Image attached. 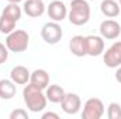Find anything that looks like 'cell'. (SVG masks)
I'll return each mask as SVG.
<instances>
[{
    "mask_svg": "<svg viewBox=\"0 0 121 119\" xmlns=\"http://www.w3.org/2000/svg\"><path fill=\"white\" fill-rule=\"evenodd\" d=\"M106 112L104 104L99 98H90L85 102L83 111H82V118L83 119H100Z\"/></svg>",
    "mask_w": 121,
    "mask_h": 119,
    "instance_id": "4",
    "label": "cell"
},
{
    "mask_svg": "<svg viewBox=\"0 0 121 119\" xmlns=\"http://www.w3.org/2000/svg\"><path fill=\"white\" fill-rule=\"evenodd\" d=\"M28 44H30V35L24 30H14L6 38L7 49L14 53H21V52L27 51Z\"/></svg>",
    "mask_w": 121,
    "mask_h": 119,
    "instance_id": "3",
    "label": "cell"
},
{
    "mask_svg": "<svg viewBox=\"0 0 121 119\" xmlns=\"http://www.w3.org/2000/svg\"><path fill=\"white\" fill-rule=\"evenodd\" d=\"M91 1H97V0H91Z\"/></svg>",
    "mask_w": 121,
    "mask_h": 119,
    "instance_id": "27",
    "label": "cell"
},
{
    "mask_svg": "<svg viewBox=\"0 0 121 119\" xmlns=\"http://www.w3.org/2000/svg\"><path fill=\"white\" fill-rule=\"evenodd\" d=\"M10 119H28V112L26 109H23V108L14 109L10 114Z\"/></svg>",
    "mask_w": 121,
    "mask_h": 119,
    "instance_id": "21",
    "label": "cell"
},
{
    "mask_svg": "<svg viewBox=\"0 0 121 119\" xmlns=\"http://www.w3.org/2000/svg\"><path fill=\"white\" fill-rule=\"evenodd\" d=\"M23 10L28 17L37 18V17H41L47 11V7L44 4V0H27L24 1Z\"/></svg>",
    "mask_w": 121,
    "mask_h": 119,
    "instance_id": "11",
    "label": "cell"
},
{
    "mask_svg": "<svg viewBox=\"0 0 121 119\" xmlns=\"http://www.w3.org/2000/svg\"><path fill=\"white\" fill-rule=\"evenodd\" d=\"M69 49L72 55L78 58H83L87 55V48H86V36L82 35H75L69 41Z\"/></svg>",
    "mask_w": 121,
    "mask_h": 119,
    "instance_id": "12",
    "label": "cell"
},
{
    "mask_svg": "<svg viewBox=\"0 0 121 119\" xmlns=\"http://www.w3.org/2000/svg\"><path fill=\"white\" fill-rule=\"evenodd\" d=\"M86 48L89 56H100L104 52V38L97 35L86 36Z\"/></svg>",
    "mask_w": 121,
    "mask_h": 119,
    "instance_id": "10",
    "label": "cell"
},
{
    "mask_svg": "<svg viewBox=\"0 0 121 119\" xmlns=\"http://www.w3.org/2000/svg\"><path fill=\"white\" fill-rule=\"evenodd\" d=\"M116 80L121 84V66H118V69H117V71H116Z\"/></svg>",
    "mask_w": 121,
    "mask_h": 119,
    "instance_id": "24",
    "label": "cell"
},
{
    "mask_svg": "<svg viewBox=\"0 0 121 119\" xmlns=\"http://www.w3.org/2000/svg\"><path fill=\"white\" fill-rule=\"evenodd\" d=\"M48 118H52V119H59V115L55 114V112H45L42 115V119H48Z\"/></svg>",
    "mask_w": 121,
    "mask_h": 119,
    "instance_id": "23",
    "label": "cell"
},
{
    "mask_svg": "<svg viewBox=\"0 0 121 119\" xmlns=\"http://www.w3.org/2000/svg\"><path fill=\"white\" fill-rule=\"evenodd\" d=\"M16 23H17V21L13 20L11 17L1 14V17H0V32L9 35L10 32L14 31V28H16Z\"/></svg>",
    "mask_w": 121,
    "mask_h": 119,
    "instance_id": "18",
    "label": "cell"
},
{
    "mask_svg": "<svg viewBox=\"0 0 121 119\" xmlns=\"http://www.w3.org/2000/svg\"><path fill=\"white\" fill-rule=\"evenodd\" d=\"M68 20L73 25H85L90 20V6L86 0H72L70 10L68 13Z\"/></svg>",
    "mask_w": 121,
    "mask_h": 119,
    "instance_id": "2",
    "label": "cell"
},
{
    "mask_svg": "<svg viewBox=\"0 0 121 119\" xmlns=\"http://www.w3.org/2000/svg\"><path fill=\"white\" fill-rule=\"evenodd\" d=\"M23 98L24 102L27 105V108L30 109L31 112H41L45 109L47 107V97L42 92V90L35 87L34 84H26V87L23 90Z\"/></svg>",
    "mask_w": 121,
    "mask_h": 119,
    "instance_id": "1",
    "label": "cell"
},
{
    "mask_svg": "<svg viewBox=\"0 0 121 119\" xmlns=\"http://www.w3.org/2000/svg\"><path fill=\"white\" fill-rule=\"evenodd\" d=\"M30 76H31V73L28 71V69L24 67V66H16L10 71V79L16 84H18V86L28 84L30 83Z\"/></svg>",
    "mask_w": 121,
    "mask_h": 119,
    "instance_id": "13",
    "label": "cell"
},
{
    "mask_svg": "<svg viewBox=\"0 0 121 119\" xmlns=\"http://www.w3.org/2000/svg\"><path fill=\"white\" fill-rule=\"evenodd\" d=\"M7 59H9V49L6 45L0 44V64H3Z\"/></svg>",
    "mask_w": 121,
    "mask_h": 119,
    "instance_id": "22",
    "label": "cell"
},
{
    "mask_svg": "<svg viewBox=\"0 0 121 119\" xmlns=\"http://www.w3.org/2000/svg\"><path fill=\"white\" fill-rule=\"evenodd\" d=\"M99 30L104 39H117L121 34V25L114 20H104Z\"/></svg>",
    "mask_w": 121,
    "mask_h": 119,
    "instance_id": "9",
    "label": "cell"
},
{
    "mask_svg": "<svg viewBox=\"0 0 121 119\" xmlns=\"http://www.w3.org/2000/svg\"><path fill=\"white\" fill-rule=\"evenodd\" d=\"M47 14H48V17H49L52 21L59 23V21H63V20L68 17V8H66V6H65L63 1H60V0H54V1H51V3L48 4V7H47Z\"/></svg>",
    "mask_w": 121,
    "mask_h": 119,
    "instance_id": "8",
    "label": "cell"
},
{
    "mask_svg": "<svg viewBox=\"0 0 121 119\" xmlns=\"http://www.w3.org/2000/svg\"><path fill=\"white\" fill-rule=\"evenodd\" d=\"M17 92V86L11 79L0 80V98L1 99H11Z\"/></svg>",
    "mask_w": 121,
    "mask_h": 119,
    "instance_id": "15",
    "label": "cell"
},
{
    "mask_svg": "<svg viewBox=\"0 0 121 119\" xmlns=\"http://www.w3.org/2000/svg\"><path fill=\"white\" fill-rule=\"evenodd\" d=\"M60 107H62V111L68 115H75L80 111L82 108V101H80V97L75 92H66L63 99L60 101Z\"/></svg>",
    "mask_w": 121,
    "mask_h": 119,
    "instance_id": "7",
    "label": "cell"
},
{
    "mask_svg": "<svg viewBox=\"0 0 121 119\" xmlns=\"http://www.w3.org/2000/svg\"><path fill=\"white\" fill-rule=\"evenodd\" d=\"M100 10L103 13V16L108 17V18H114L120 14V4L116 0H103L100 4Z\"/></svg>",
    "mask_w": 121,
    "mask_h": 119,
    "instance_id": "16",
    "label": "cell"
},
{
    "mask_svg": "<svg viewBox=\"0 0 121 119\" xmlns=\"http://www.w3.org/2000/svg\"><path fill=\"white\" fill-rule=\"evenodd\" d=\"M65 90L62 88L58 84H52V86H48L47 87V92H45V97L49 102L52 104H60V101L63 99L65 97Z\"/></svg>",
    "mask_w": 121,
    "mask_h": 119,
    "instance_id": "17",
    "label": "cell"
},
{
    "mask_svg": "<svg viewBox=\"0 0 121 119\" xmlns=\"http://www.w3.org/2000/svg\"><path fill=\"white\" fill-rule=\"evenodd\" d=\"M7 1H9V3H20L21 0H7Z\"/></svg>",
    "mask_w": 121,
    "mask_h": 119,
    "instance_id": "25",
    "label": "cell"
},
{
    "mask_svg": "<svg viewBox=\"0 0 121 119\" xmlns=\"http://www.w3.org/2000/svg\"><path fill=\"white\" fill-rule=\"evenodd\" d=\"M118 4H120V7H121V0H118Z\"/></svg>",
    "mask_w": 121,
    "mask_h": 119,
    "instance_id": "26",
    "label": "cell"
},
{
    "mask_svg": "<svg viewBox=\"0 0 121 119\" xmlns=\"http://www.w3.org/2000/svg\"><path fill=\"white\" fill-rule=\"evenodd\" d=\"M41 36L48 45H56L62 39L63 32L56 21H51V23L44 24V27L41 28Z\"/></svg>",
    "mask_w": 121,
    "mask_h": 119,
    "instance_id": "5",
    "label": "cell"
},
{
    "mask_svg": "<svg viewBox=\"0 0 121 119\" xmlns=\"http://www.w3.org/2000/svg\"><path fill=\"white\" fill-rule=\"evenodd\" d=\"M108 119H121V105L118 102H111L107 108Z\"/></svg>",
    "mask_w": 121,
    "mask_h": 119,
    "instance_id": "20",
    "label": "cell"
},
{
    "mask_svg": "<svg viewBox=\"0 0 121 119\" xmlns=\"http://www.w3.org/2000/svg\"><path fill=\"white\" fill-rule=\"evenodd\" d=\"M103 60H104L106 66L110 69H117L118 66H121V41L114 42L104 52Z\"/></svg>",
    "mask_w": 121,
    "mask_h": 119,
    "instance_id": "6",
    "label": "cell"
},
{
    "mask_svg": "<svg viewBox=\"0 0 121 119\" xmlns=\"http://www.w3.org/2000/svg\"><path fill=\"white\" fill-rule=\"evenodd\" d=\"M1 14L9 16V17H11L13 20L18 21V20L21 18V7L18 6V3H9V4L3 8Z\"/></svg>",
    "mask_w": 121,
    "mask_h": 119,
    "instance_id": "19",
    "label": "cell"
},
{
    "mask_svg": "<svg viewBox=\"0 0 121 119\" xmlns=\"http://www.w3.org/2000/svg\"><path fill=\"white\" fill-rule=\"evenodd\" d=\"M30 83L34 84L35 87L41 90H45L49 86V74L47 73V70L44 69H37L31 73L30 76Z\"/></svg>",
    "mask_w": 121,
    "mask_h": 119,
    "instance_id": "14",
    "label": "cell"
}]
</instances>
